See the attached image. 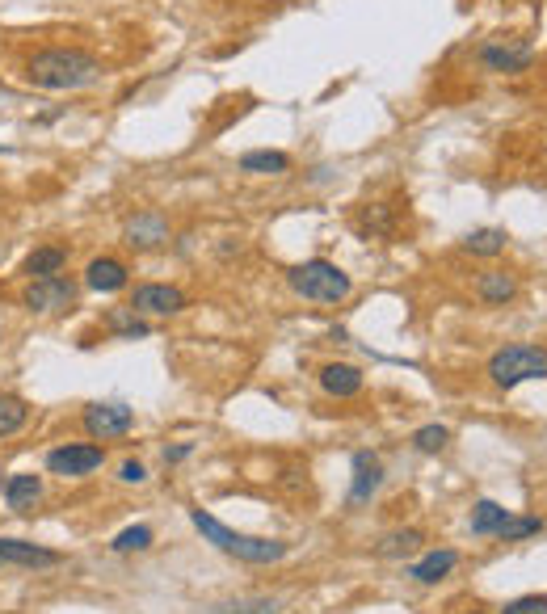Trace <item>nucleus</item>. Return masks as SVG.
I'll list each match as a JSON object with an SVG mask.
<instances>
[{
	"label": "nucleus",
	"mask_w": 547,
	"mask_h": 614,
	"mask_svg": "<svg viewBox=\"0 0 547 614\" xmlns=\"http://www.w3.org/2000/svg\"><path fill=\"white\" fill-rule=\"evenodd\" d=\"M101 59L80 51V47H43L30 55L26 64V80L47 93H76V89H89L101 80Z\"/></svg>",
	"instance_id": "f257e3e1"
},
{
	"label": "nucleus",
	"mask_w": 547,
	"mask_h": 614,
	"mask_svg": "<svg viewBox=\"0 0 547 614\" xmlns=\"http://www.w3.org/2000/svg\"><path fill=\"white\" fill-rule=\"evenodd\" d=\"M190 522L202 539H207L211 547H219L224 556L240 560V564H278L282 556H287V543L282 539H253V535H240V530L224 526L219 518L202 514V509H190Z\"/></svg>",
	"instance_id": "f03ea898"
},
{
	"label": "nucleus",
	"mask_w": 547,
	"mask_h": 614,
	"mask_svg": "<svg viewBox=\"0 0 547 614\" xmlns=\"http://www.w3.org/2000/svg\"><path fill=\"white\" fill-rule=\"evenodd\" d=\"M287 282H291V291L299 299H312V303H346L350 291H354V282L350 274L341 270V265L333 261H324V257H312V261H303L295 265V270H287Z\"/></svg>",
	"instance_id": "7ed1b4c3"
},
{
	"label": "nucleus",
	"mask_w": 547,
	"mask_h": 614,
	"mask_svg": "<svg viewBox=\"0 0 547 614\" xmlns=\"http://www.w3.org/2000/svg\"><path fill=\"white\" fill-rule=\"evenodd\" d=\"M489 379L510 392L526 379H547V350L543 345H505L489 358Z\"/></svg>",
	"instance_id": "20e7f679"
},
{
	"label": "nucleus",
	"mask_w": 547,
	"mask_h": 614,
	"mask_svg": "<svg viewBox=\"0 0 547 614\" xmlns=\"http://www.w3.org/2000/svg\"><path fill=\"white\" fill-rule=\"evenodd\" d=\"M101 463H106V450L97 442H64L47 455V472L64 480H80V476H93Z\"/></svg>",
	"instance_id": "39448f33"
},
{
	"label": "nucleus",
	"mask_w": 547,
	"mask_h": 614,
	"mask_svg": "<svg viewBox=\"0 0 547 614\" xmlns=\"http://www.w3.org/2000/svg\"><path fill=\"white\" fill-rule=\"evenodd\" d=\"M22 303H26V312H34V316L68 312V307L76 303V282L68 274H59V278H30Z\"/></svg>",
	"instance_id": "423d86ee"
},
{
	"label": "nucleus",
	"mask_w": 547,
	"mask_h": 614,
	"mask_svg": "<svg viewBox=\"0 0 547 614\" xmlns=\"http://www.w3.org/2000/svg\"><path fill=\"white\" fill-rule=\"evenodd\" d=\"M135 429V413L118 400H97L85 408V434L97 442H110V438H127Z\"/></svg>",
	"instance_id": "0eeeda50"
},
{
	"label": "nucleus",
	"mask_w": 547,
	"mask_h": 614,
	"mask_svg": "<svg viewBox=\"0 0 547 614\" xmlns=\"http://www.w3.org/2000/svg\"><path fill=\"white\" fill-rule=\"evenodd\" d=\"M131 312L135 316H177V312H186V291L169 282H144L131 295Z\"/></svg>",
	"instance_id": "6e6552de"
},
{
	"label": "nucleus",
	"mask_w": 547,
	"mask_h": 614,
	"mask_svg": "<svg viewBox=\"0 0 547 614\" xmlns=\"http://www.w3.org/2000/svg\"><path fill=\"white\" fill-rule=\"evenodd\" d=\"M531 43H518V38H510V43H484L480 47V64L489 72H526L531 68Z\"/></svg>",
	"instance_id": "1a4fd4ad"
},
{
	"label": "nucleus",
	"mask_w": 547,
	"mask_h": 614,
	"mask_svg": "<svg viewBox=\"0 0 547 614\" xmlns=\"http://www.w3.org/2000/svg\"><path fill=\"white\" fill-rule=\"evenodd\" d=\"M379 484H383L379 455H371V450H358V455H354V484H350V509L367 505L379 493Z\"/></svg>",
	"instance_id": "9d476101"
},
{
	"label": "nucleus",
	"mask_w": 547,
	"mask_h": 614,
	"mask_svg": "<svg viewBox=\"0 0 547 614\" xmlns=\"http://www.w3.org/2000/svg\"><path fill=\"white\" fill-rule=\"evenodd\" d=\"M59 551L43 547V543H26V539H0V564H17V568H55Z\"/></svg>",
	"instance_id": "9b49d317"
},
{
	"label": "nucleus",
	"mask_w": 547,
	"mask_h": 614,
	"mask_svg": "<svg viewBox=\"0 0 547 614\" xmlns=\"http://www.w3.org/2000/svg\"><path fill=\"white\" fill-rule=\"evenodd\" d=\"M123 236H127L131 249H156V244L169 240V219L160 211H139V215L127 219Z\"/></svg>",
	"instance_id": "f8f14e48"
},
{
	"label": "nucleus",
	"mask_w": 547,
	"mask_h": 614,
	"mask_svg": "<svg viewBox=\"0 0 547 614\" xmlns=\"http://www.w3.org/2000/svg\"><path fill=\"white\" fill-rule=\"evenodd\" d=\"M127 278H131V270H127V265L118 261V257H93V261L85 265V286H89V291H97V295L123 291Z\"/></svg>",
	"instance_id": "ddd939ff"
},
{
	"label": "nucleus",
	"mask_w": 547,
	"mask_h": 614,
	"mask_svg": "<svg viewBox=\"0 0 547 614\" xmlns=\"http://www.w3.org/2000/svg\"><path fill=\"white\" fill-rule=\"evenodd\" d=\"M320 387L337 400H354L362 392V371L350 362H329V366H320Z\"/></svg>",
	"instance_id": "4468645a"
},
{
	"label": "nucleus",
	"mask_w": 547,
	"mask_h": 614,
	"mask_svg": "<svg viewBox=\"0 0 547 614\" xmlns=\"http://www.w3.org/2000/svg\"><path fill=\"white\" fill-rule=\"evenodd\" d=\"M5 501L13 514H30V509L43 501V476H34V472H13L5 480Z\"/></svg>",
	"instance_id": "2eb2a0df"
},
{
	"label": "nucleus",
	"mask_w": 547,
	"mask_h": 614,
	"mask_svg": "<svg viewBox=\"0 0 547 614\" xmlns=\"http://www.w3.org/2000/svg\"><path fill=\"white\" fill-rule=\"evenodd\" d=\"M64 270H68V249H64V244H43V249H34L22 261L26 278H59Z\"/></svg>",
	"instance_id": "dca6fc26"
},
{
	"label": "nucleus",
	"mask_w": 547,
	"mask_h": 614,
	"mask_svg": "<svg viewBox=\"0 0 547 614\" xmlns=\"http://www.w3.org/2000/svg\"><path fill=\"white\" fill-rule=\"evenodd\" d=\"M476 295H480V303H489V307H505L518 295V278L505 274V270H484L476 278Z\"/></svg>",
	"instance_id": "f3484780"
},
{
	"label": "nucleus",
	"mask_w": 547,
	"mask_h": 614,
	"mask_svg": "<svg viewBox=\"0 0 547 614\" xmlns=\"http://www.w3.org/2000/svg\"><path fill=\"white\" fill-rule=\"evenodd\" d=\"M455 564H459V551L442 547V551H430L425 560L409 564V577H413L417 585H438L442 577H451V568H455Z\"/></svg>",
	"instance_id": "a211bd4d"
},
{
	"label": "nucleus",
	"mask_w": 547,
	"mask_h": 614,
	"mask_svg": "<svg viewBox=\"0 0 547 614\" xmlns=\"http://www.w3.org/2000/svg\"><path fill=\"white\" fill-rule=\"evenodd\" d=\"M287 169H291V156L287 152L261 148V152H245V156H240V173H253V177H282Z\"/></svg>",
	"instance_id": "6ab92c4d"
},
{
	"label": "nucleus",
	"mask_w": 547,
	"mask_h": 614,
	"mask_svg": "<svg viewBox=\"0 0 547 614\" xmlns=\"http://www.w3.org/2000/svg\"><path fill=\"white\" fill-rule=\"evenodd\" d=\"M514 518V509H505V505H497V501H476L472 505V535H501V526Z\"/></svg>",
	"instance_id": "aec40b11"
},
{
	"label": "nucleus",
	"mask_w": 547,
	"mask_h": 614,
	"mask_svg": "<svg viewBox=\"0 0 547 614\" xmlns=\"http://www.w3.org/2000/svg\"><path fill=\"white\" fill-rule=\"evenodd\" d=\"M425 543L421 530H392V535H383L379 547H375V556L383 560H404V556H413V551Z\"/></svg>",
	"instance_id": "412c9836"
},
{
	"label": "nucleus",
	"mask_w": 547,
	"mask_h": 614,
	"mask_svg": "<svg viewBox=\"0 0 547 614\" xmlns=\"http://www.w3.org/2000/svg\"><path fill=\"white\" fill-rule=\"evenodd\" d=\"M26 421H30V404L22 396H13V392H0V438L17 434Z\"/></svg>",
	"instance_id": "4be33fe9"
},
{
	"label": "nucleus",
	"mask_w": 547,
	"mask_h": 614,
	"mask_svg": "<svg viewBox=\"0 0 547 614\" xmlns=\"http://www.w3.org/2000/svg\"><path fill=\"white\" fill-rule=\"evenodd\" d=\"M463 249H468L472 257H497L505 253V232L501 228H476L463 236Z\"/></svg>",
	"instance_id": "5701e85b"
},
{
	"label": "nucleus",
	"mask_w": 547,
	"mask_h": 614,
	"mask_svg": "<svg viewBox=\"0 0 547 614\" xmlns=\"http://www.w3.org/2000/svg\"><path fill=\"white\" fill-rule=\"evenodd\" d=\"M110 324H114V337H118V341H139V337H148L144 316H135L131 307H118V312L110 316Z\"/></svg>",
	"instance_id": "b1692460"
},
{
	"label": "nucleus",
	"mask_w": 547,
	"mask_h": 614,
	"mask_svg": "<svg viewBox=\"0 0 547 614\" xmlns=\"http://www.w3.org/2000/svg\"><path fill=\"white\" fill-rule=\"evenodd\" d=\"M447 442H451L447 425H421L413 434V450H421V455H438V450H447Z\"/></svg>",
	"instance_id": "393cba45"
},
{
	"label": "nucleus",
	"mask_w": 547,
	"mask_h": 614,
	"mask_svg": "<svg viewBox=\"0 0 547 614\" xmlns=\"http://www.w3.org/2000/svg\"><path fill=\"white\" fill-rule=\"evenodd\" d=\"M152 539H156V535H152V526H127L123 535H114L110 547L118 551V556H131V551H148Z\"/></svg>",
	"instance_id": "a878e982"
},
{
	"label": "nucleus",
	"mask_w": 547,
	"mask_h": 614,
	"mask_svg": "<svg viewBox=\"0 0 547 614\" xmlns=\"http://www.w3.org/2000/svg\"><path fill=\"white\" fill-rule=\"evenodd\" d=\"M543 530V518H535V514H526V518H510L501 526V543H522V539H531V535H539Z\"/></svg>",
	"instance_id": "bb28decb"
},
{
	"label": "nucleus",
	"mask_w": 547,
	"mask_h": 614,
	"mask_svg": "<svg viewBox=\"0 0 547 614\" xmlns=\"http://www.w3.org/2000/svg\"><path fill=\"white\" fill-rule=\"evenodd\" d=\"M501 614H547V593H522V598L505 602Z\"/></svg>",
	"instance_id": "cd10ccee"
},
{
	"label": "nucleus",
	"mask_w": 547,
	"mask_h": 614,
	"mask_svg": "<svg viewBox=\"0 0 547 614\" xmlns=\"http://www.w3.org/2000/svg\"><path fill=\"white\" fill-rule=\"evenodd\" d=\"M211 614H278V602H266V598H257V602H236V606H215Z\"/></svg>",
	"instance_id": "c85d7f7f"
},
{
	"label": "nucleus",
	"mask_w": 547,
	"mask_h": 614,
	"mask_svg": "<svg viewBox=\"0 0 547 614\" xmlns=\"http://www.w3.org/2000/svg\"><path fill=\"white\" fill-rule=\"evenodd\" d=\"M392 219L383 215V207H367V215H362V232H388Z\"/></svg>",
	"instance_id": "c756f323"
},
{
	"label": "nucleus",
	"mask_w": 547,
	"mask_h": 614,
	"mask_svg": "<svg viewBox=\"0 0 547 614\" xmlns=\"http://www.w3.org/2000/svg\"><path fill=\"white\" fill-rule=\"evenodd\" d=\"M118 480H123V484H144L148 480V467L139 463V459H127L123 467H118Z\"/></svg>",
	"instance_id": "7c9ffc66"
},
{
	"label": "nucleus",
	"mask_w": 547,
	"mask_h": 614,
	"mask_svg": "<svg viewBox=\"0 0 547 614\" xmlns=\"http://www.w3.org/2000/svg\"><path fill=\"white\" fill-rule=\"evenodd\" d=\"M190 450H194L190 442H181V446H173V450H165V463H181V459H186V455H190Z\"/></svg>",
	"instance_id": "2f4dec72"
},
{
	"label": "nucleus",
	"mask_w": 547,
	"mask_h": 614,
	"mask_svg": "<svg viewBox=\"0 0 547 614\" xmlns=\"http://www.w3.org/2000/svg\"><path fill=\"white\" fill-rule=\"evenodd\" d=\"M463 614H484V610H463Z\"/></svg>",
	"instance_id": "473e14b6"
}]
</instances>
